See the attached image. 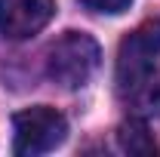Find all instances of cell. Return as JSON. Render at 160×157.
<instances>
[{
  "label": "cell",
  "instance_id": "8992f818",
  "mask_svg": "<svg viewBox=\"0 0 160 157\" xmlns=\"http://www.w3.org/2000/svg\"><path fill=\"white\" fill-rule=\"evenodd\" d=\"M129 99H132L139 117H160V77L151 74L136 93H129Z\"/></svg>",
  "mask_w": 160,
  "mask_h": 157
},
{
  "label": "cell",
  "instance_id": "3957f363",
  "mask_svg": "<svg viewBox=\"0 0 160 157\" xmlns=\"http://www.w3.org/2000/svg\"><path fill=\"white\" fill-rule=\"evenodd\" d=\"M68 136V120L49 105L25 108L12 117V151L19 157H37L56 151Z\"/></svg>",
  "mask_w": 160,
  "mask_h": 157
},
{
  "label": "cell",
  "instance_id": "6da1fadb",
  "mask_svg": "<svg viewBox=\"0 0 160 157\" xmlns=\"http://www.w3.org/2000/svg\"><path fill=\"white\" fill-rule=\"evenodd\" d=\"M99 65H102L99 43L83 31L62 34L46 53V74H49V80H56L65 89L86 86L92 80V74L99 71Z\"/></svg>",
  "mask_w": 160,
  "mask_h": 157
},
{
  "label": "cell",
  "instance_id": "52a82bcc",
  "mask_svg": "<svg viewBox=\"0 0 160 157\" xmlns=\"http://www.w3.org/2000/svg\"><path fill=\"white\" fill-rule=\"evenodd\" d=\"M86 9H92V13H108V16H117L123 9H129V3L132 0H80Z\"/></svg>",
  "mask_w": 160,
  "mask_h": 157
},
{
  "label": "cell",
  "instance_id": "5b68a950",
  "mask_svg": "<svg viewBox=\"0 0 160 157\" xmlns=\"http://www.w3.org/2000/svg\"><path fill=\"white\" fill-rule=\"evenodd\" d=\"M117 145H120L123 154H132V157H154L160 151V145L154 142V136L148 133L145 117H132V120H126V123H120Z\"/></svg>",
  "mask_w": 160,
  "mask_h": 157
},
{
  "label": "cell",
  "instance_id": "277c9868",
  "mask_svg": "<svg viewBox=\"0 0 160 157\" xmlns=\"http://www.w3.org/2000/svg\"><path fill=\"white\" fill-rule=\"evenodd\" d=\"M56 16V0H0V34L28 40Z\"/></svg>",
  "mask_w": 160,
  "mask_h": 157
},
{
  "label": "cell",
  "instance_id": "7a4b0ae2",
  "mask_svg": "<svg viewBox=\"0 0 160 157\" xmlns=\"http://www.w3.org/2000/svg\"><path fill=\"white\" fill-rule=\"evenodd\" d=\"M160 59V19H148L132 34H126L117 49V89L136 93L145 80L154 74V65Z\"/></svg>",
  "mask_w": 160,
  "mask_h": 157
}]
</instances>
